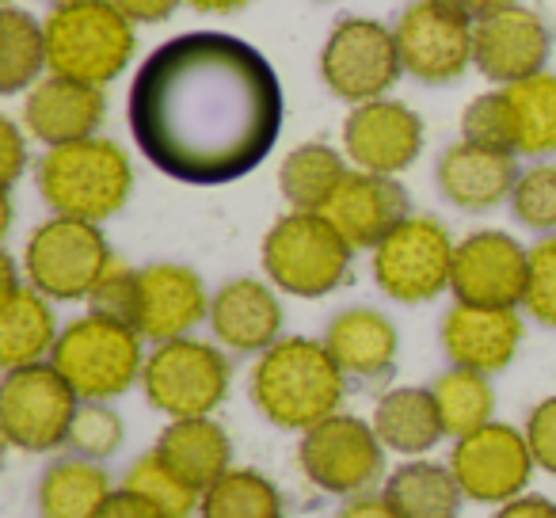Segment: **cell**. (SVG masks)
I'll return each mask as SVG.
<instances>
[{
    "label": "cell",
    "mask_w": 556,
    "mask_h": 518,
    "mask_svg": "<svg viewBox=\"0 0 556 518\" xmlns=\"http://www.w3.org/2000/svg\"><path fill=\"white\" fill-rule=\"evenodd\" d=\"M343 378L348 374L340 370L325 340L290 336L255 358L252 401L275 427L305 434L340 412Z\"/></svg>",
    "instance_id": "cell-2"
},
{
    "label": "cell",
    "mask_w": 556,
    "mask_h": 518,
    "mask_svg": "<svg viewBox=\"0 0 556 518\" xmlns=\"http://www.w3.org/2000/svg\"><path fill=\"white\" fill-rule=\"evenodd\" d=\"M184 4H191L194 12H237L248 0H184Z\"/></svg>",
    "instance_id": "cell-48"
},
{
    "label": "cell",
    "mask_w": 556,
    "mask_h": 518,
    "mask_svg": "<svg viewBox=\"0 0 556 518\" xmlns=\"http://www.w3.org/2000/svg\"><path fill=\"white\" fill-rule=\"evenodd\" d=\"M50 363L77 389L80 401H111L123 396L146 370L141 332L123 320L88 313L62 328Z\"/></svg>",
    "instance_id": "cell-6"
},
{
    "label": "cell",
    "mask_w": 556,
    "mask_h": 518,
    "mask_svg": "<svg viewBox=\"0 0 556 518\" xmlns=\"http://www.w3.org/2000/svg\"><path fill=\"white\" fill-rule=\"evenodd\" d=\"M515 126V153L553 156L556 153V73H538L518 85H503Z\"/></svg>",
    "instance_id": "cell-31"
},
{
    "label": "cell",
    "mask_w": 556,
    "mask_h": 518,
    "mask_svg": "<svg viewBox=\"0 0 556 518\" xmlns=\"http://www.w3.org/2000/svg\"><path fill=\"white\" fill-rule=\"evenodd\" d=\"M393 31L404 73L424 85H454L472 65L477 16H469L457 0H412Z\"/></svg>",
    "instance_id": "cell-12"
},
{
    "label": "cell",
    "mask_w": 556,
    "mask_h": 518,
    "mask_svg": "<svg viewBox=\"0 0 556 518\" xmlns=\"http://www.w3.org/2000/svg\"><path fill=\"white\" fill-rule=\"evenodd\" d=\"M108 115V96L103 88L85 85L70 77H42L24 100V126L35 141L47 149L73 146V141L96 138Z\"/></svg>",
    "instance_id": "cell-20"
},
{
    "label": "cell",
    "mask_w": 556,
    "mask_h": 518,
    "mask_svg": "<svg viewBox=\"0 0 556 518\" xmlns=\"http://www.w3.org/2000/svg\"><path fill=\"white\" fill-rule=\"evenodd\" d=\"M100 518H164V515H161V510H156L149 500H141L138 492L123 488V492L111 495L108 507L100 510Z\"/></svg>",
    "instance_id": "cell-44"
},
{
    "label": "cell",
    "mask_w": 556,
    "mask_h": 518,
    "mask_svg": "<svg viewBox=\"0 0 556 518\" xmlns=\"http://www.w3.org/2000/svg\"><path fill=\"white\" fill-rule=\"evenodd\" d=\"M515 156L518 153L454 141L439 156V168H434L442 199L454 202L457 210H469V214H484V210L500 206L503 199H510L518 176H522Z\"/></svg>",
    "instance_id": "cell-22"
},
{
    "label": "cell",
    "mask_w": 556,
    "mask_h": 518,
    "mask_svg": "<svg viewBox=\"0 0 556 518\" xmlns=\"http://www.w3.org/2000/svg\"><path fill=\"white\" fill-rule=\"evenodd\" d=\"M202 518H282V495L263 472L229 469L202 492Z\"/></svg>",
    "instance_id": "cell-34"
},
{
    "label": "cell",
    "mask_w": 556,
    "mask_h": 518,
    "mask_svg": "<svg viewBox=\"0 0 556 518\" xmlns=\"http://www.w3.org/2000/svg\"><path fill=\"white\" fill-rule=\"evenodd\" d=\"M320 214L343 232V240L355 252L358 248H370L374 252L404 217H412V202L408 191L396 184V176L351 168Z\"/></svg>",
    "instance_id": "cell-19"
},
{
    "label": "cell",
    "mask_w": 556,
    "mask_h": 518,
    "mask_svg": "<svg viewBox=\"0 0 556 518\" xmlns=\"http://www.w3.org/2000/svg\"><path fill=\"white\" fill-rule=\"evenodd\" d=\"M462 141L484 149H503V153H515V126H510V111H507V96L503 88L484 92L465 108L462 115Z\"/></svg>",
    "instance_id": "cell-37"
},
{
    "label": "cell",
    "mask_w": 556,
    "mask_h": 518,
    "mask_svg": "<svg viewBox=\"0 0 556 518\" xmlns=\"http://www.w3.org/2000/svg\"><path fill=\"white\" fill-rule=\"evenodd\" d=\"M325 348L351 378H386L396 363V351H401V336L386 313L355 305V309H343L340 317L328 320Z\"/></svg>",
    "instance_id": "cell-24"
},
{
    "label": "cell",
    "mask_w": 556,
    "mask_h": 518,
    "mask_svg": "<svg viewBox=\"0 0 556 518\" xmlns=\"http://www.w3.org/2000/svg\"><path fill=\"white\" fill-rule=\"evenodd\" d=\"M495 518H556V503L541 500V495H518V500L503 503Z\"/></svg>",
    "instance_id": "cell-45"
},
{
    "label": "cell",
    "mask_w": 556,
    "mask_h": 518,
    "mask_svg": "<svg viewBox=\"0 0 556 518\" xmlns=\"http://www.w3.org/2000/svg\"><path fill=\"white\" fill-rule=\"evenodd\" d=\"M336 518H401V515H396L386 495H358V500H351Z\"/></svg>",
    "instance_id": "cell-46"
},
{
    "label": "cell",
    "mask_w": 556,
    "mask_h": 518,
    "mask_svg": "<svg viewBox=\"0 0 556 518\" xmlns=\"http://www.w3.org/2000/svg\"><path fill=\"white\" fill-rule=\"evenodd\" d=\"M27 168V141L12 118H0V172H4V187H16V179Z\"/></svg>",
    "instance_id": "cell-42"
},
{
    "label": "cell",
    "mask_w": 556,
    "mask_h": 518,
    "mask_svg": "<svg viewBox=\"0 0 556 518\" xmlns=\"http://www.w3.org/2000/svg\"><path fill=\"white\" fill-rule=\"evenodd\" d=\"M386 500L401 518H457L465 492L454 469L434 462H412L386 480Z\"/></svg>",
    "instance_id": "cell-29"
},
{
    "label": "cell",
    "mask_w": 556,
    "mask_h": 518,
    "mask_svg": "<svg viewBox=\"0 0 556 518\" xmlns=\"http://www.w3.org/2000/svg\"><path fill=\"white\" fill-rule=\"evenodd\" d=\"M355 248L325 214L290 210L263 237V271L275 290L294 298H325L348 282Z\"/></svg>",
    "instance_id": "cell-5"
},
{
    "label": "cell",
    "mask_w": 556,
    "mask_h": 518,
    "mask_svg": "<svg viewBox=\"0 0 556 518\" xmlns=\"http://www.w3.org/2000/svg\"><path fill=\"white\" fill-rule=\"evenodd\" d=\"M401 73L404 62L401 47H396V31L381 20H340L320 47V77H325L328 92L351 108L386 100L389 88L401 80Z\"/></svg>",
    "instance_id": "cell-11"
},
{
    "label": "cell",
    "mask_w": 556,
    "mask_h": 518,
    "mask_svg": "<svg viewBox=\"0 0 556 518\" xmlns=\"http://www.w3.org/2000/svg\"><path fill=\"white\" fill-rule=\"evenodd\" d=\"M522 348V317L518 309H488V305L454 302L442 317V351L454 366L477 374H500Z\"/></svg>",
    "instance_id": "cell-21"
},
{
    "label": "cell",
    "mask_w": 556,
    "mask_h": 518,
    "mask_svg": "<svg viewBox=\"0 0 556 518\" xmlns=\"http://www.w3.org/2000/svg\"><path fill=\"white\" fill-rule=\"evenodd\" d=\"M526 275H530V248H522L503 229H477L457 244L450 290L465 305L518 309L526 298Z\"/></svg>",
    "instance_id": "cell-14"
},
{
    "label": "cell",
    "mask_w": 556,
    "mask_h": 518,
    "mask_svg": "<svg viewBox=\"0 0 556 518\" xmlns=\"http://www.w3.org/2000/svg\"><path fill=\"white\" fill-rule=\"evenodd\" d=\"M548 54H553V35H548L545 20L526 4L477 20L472 65L480 70V77L495 80L500 88L545 73Z\"/></svg>",
    "instance_id": "cell-16"
},
{
    "label": "cell",
    "mask_w": 556,
    "mask_h": 518,
    "mask_svg": "<svg viewBox=\"0 0 556 518\" xmlns=\"http://www.w3.org/2000/svg\"><path fill=\"white\" fill-rule=\"evenodd\" d=\"M533 450L526 434H518L507 424H488L472 431L469 439H457L450 454L457 484L477 503H510L518 500L533 472Z\"/></svg>",
    "instance_id": "cell-15"
},
{
    "label": "cell",
    "mask_w": 556,
    "mask_h": 518,
    "mask_svg": "<svg viewBox=\"0 0 556 518\" xmlns=\"http://www.w3.org/2000/svg\"><path fill=\"white\" fill-rule=\"evenodd\" d=\"M302 472L328 495H363L386 469V446H381L374 424L358 416H328L313 431L302 434L298 446Z\"/></svg>",
    "instance_id": "cell-13"
},
{
    "label": "cell",
    "mask_w": 556,
    "mask_h": 518,
    "mask_svg": "<svg viewBox=\"0 0 556 518\" xmlns=\"http://www.w3.org/2000/svg\"><path fill=\"white\" fill-rule=\"evenodd\" d=\"M469 16H492V12H500V9H515V4H522V0H457Z\"/></svg>",
    "instance_id": "cell-47"
},
{
    "label": "cell",
    "mask_w": 556,
    "mask_h": 518,
    "mask_svg": "<svg viewBox=\"0 0 556 518\" xmlns=\"http://www.w3.org/2000/svg\"><path fill=\"white\" fill-rule=\"evenodd\" d=\"M58 336L62 332H58L50 298L35 287H24L9 302H0V363L9 370L35 366L47 355H54Z\"/></svg>",
    "instance_id": "cell-27"
},
{
    "label": "cell",
    "mask_w": 556,
    "mask_h": 518,
    "mask_svg": "<svg viewBox=\"0 0 556 518\" xmlns=\"http://www.w3.org/2000/svg\"><path fill=\"white\" fill-rule=\"evenodd\" d=\"M424 149V123L401 100H370L343 118V156L355 168L396 176L412 168Z\"/></svg>",
    "instance_id": "cell-17"
},
{
    "label": "cell",
    "mask_w": 556,
    "mask_h": 518,
    "mask_svg": "<svg viewBox=\"0 0 556 518\" xmlns=\"http://www.w3.org/2000/svg\"><path fill=\"white\" fill-rule=\"evenodd\" d=\"M454 237L431 214H412L374 248V279L393 302H434L454 279Z\"/></svg>",
    "instance_id": "cell-8"
},
{
    "label": "cell",
    "mask_w": 556,
    "mask_h": 518,
    "mask_svg": "<svg viewBox=\"0 0 556 518\" xmlns=\"http://www.w3.org/2000/svg\"><path fill=\"white\" fill-rule=\"evenodd\" d=\"M156 454L172 465L184 480H191L199 492H206L210 484L229 472L232 462V442L225 434L222 424H214L210 416L194 419H172L156 439Z\"/></svg>",
    "instance_id": "cell-25"
},
{
    "label": "cell",
    "mask_w": 556,
    "mask_h": 518,
    "mask_svg": "<svg viewBox=\"0 0 556 518\" xmlns=\"http://www.w3.org/2000/svg\"><path fill=\"white\" fill-rule=\"evenodd\" d=\"M47 65V31L31 12L4 4L0 12V92H31Z\"/></svg>",
    "instance_id": "cell-32"
},
{
    "label": "cell",
    "mask_w": 556,
    "mask_h": 518,
    "mask_svg": "<svg viewBox=\"0 0 556 518\" xmlns=\"http://www.w3.org/2000/svg\"><path fill=\"white\" fill-rule=\"evenodd\" d=\"M229 358L214 343L191 340V336L156 343V351L146 358V370H141L146 401L172 419L210 416L229 396Z\"/></svg>",
    "instance_id": "cell-10"
},
{
    "label": "cell",
    "mask_w": 556,
    "mask_h": 518,
    "mask_svg": "<svg viewBox=\"0 0 556 518\" xmlns=\"http://www.w3.org/2000/svg\"><path fill=\"white\" fill-rule=\"evenodd\" d=\"M374 431H378L381 446L396 450V454H427L434 442L446 434L439 416V404H434L431 389L419 386H401L389 389L378 404H374Z\"/></svg>",
    "instance_id": "cell-26"
},
{
    "label": "cell",
    "mask_w": 556,
    "mask_h": 518,
    "mask_svg": "<svg viewBox=\"0 0 556 518\" xmlns=\"http://www.w3.org/2000/svg\"><path fill=\"white\" fill-rule=\"evenodd\" d=\"M348 172L351 168L343 164V153H336L325 141H309V146H298L282 156V164H278V191L294 210L320 214Z\"/></svg>",
    "instance_id": "cell-30"
},
{
    "label": "cell",
    "mask_w": 556,
    "mask_h": 518,
    "mask_svg": "<svg viewBox=\"0 0 556 518\" xmlns=\"http://www.w3.org/2000/svg\"><path fill=\"white\" fill-rule=\"evenodd\" d=\"M431 393H434V404H439L442 427H446L450 439H469L472 431L492 424L495 393H492L488 374L454 366V370H446L434 381Z\"/></svg>",
    "instance_id": "cell-33"
},
{
    "label": "cell",
    "mask_w": 556,
    "mask_h": 518,
    "mask_svg": "<svg viewBox=\"0 0 556 518\" xmlns=\"http://www.w3.org/2000/svg\"><path fill=\"white\" fill-rule=\"evenodd\" d=\"M510 214L538 232H556V164H533L510 191Z\"/></svg>",
    "instance_id": "cell-36"
},
{
    "label": "cell",
    "mask_w": 556,
    "mask_h": 518,
    "mask_svg": "<svg viewBox=\"0 0 556 518\" xmlns=\"http://www.w3.org/2000/svg\"><path fill=\"white\" fill-rule=\"evenodd\" d=\"M111 480L92 457H65L42 472L39 515L42 518H100L111 500Z\"/></svg>",
    "instance_id": "cell-28"
},
{
    "label": "cell",
    "mask_w": 556,
    "mask_h": 518,
    "mask_svg": "<svg viewBox=\"0 0 556 518\" xmlns=\"http://www.w3.org/2000/svg\"><path fill=\"white\" fill-rule=\"evenodd\" d=\"M126 439V427L118 419L115 408H108L103 401H80L77 419H73L70 431V446L80 457H111Z\"/></svg>",
    "instance_id": "cell-38"
},
{
    "label": "cell",
    "mask_w": 556,
    "mask_h": 518,
    "mask_svg": "<svg viewBox=\"0 0 556 518\" xmlns=\"http://www.w3.org/2000/svg\"><path fill=\"white\" fill-rule=\"evenodd\" d=\"M126 488L138 492L141 500L153 503L164 518H191L194 510L202 507L199 488H194L191 480L179 477V472L172 469L156 450L141 454L138 462L130 465V472H126Z\"/></svg>",
    "instance_id": "cell-35"
},
{
    "label": "cell",
    "mask_w": 556,
    "mask_h": 518,
    "mask_svg": "<svg viewBox=\"0 0 556 518\" xmlns=\"http://www.w3.org/2000/svg\"><path fill=\"white\" fill-rule=\"evenodd\" d=\"M526 442L533 450V462L556 477V396H545L526 419Z\"/></svg>",
    "instance_id": "cell-41"
},
{
    "label": "cell",
    "mask_w": 556,
    "mask_h": 518,
    "mask_svg": "<svg viewBox=\"0 0 556 518\" xmlns=\"http://www.w3.org/2000/svg\"><path fill=\"white\" fill-rule=\"evenodd\" d=\"M210 328H214V340L229 351L263 355L267 348H275L282 332V302L267 282L232 279L210 302Z\"/></svg>",
    "instance_id": "cell-23"
},
{
    "label": "cell",
    "mask_w": 556,
    "mask_h": 518,
    "mask_svg": "<svg viewBox=\"0 0 556 518\" xmlns=\"http://www.w3.org/2000/svg\"><path fill=\"white\" fill-rule=\"evenodd\" d=\"M111 260L115 255L100 225L54 214L27 237L24 275L27 287L47 294L50 302H88Z\"/></svg>",
    "instance_id": "cell-7"
},
{
    "label": "cell",
    "mask_w": 556,
    "mask_h": 518,
    "mask_svg": "<svg viewBox=\"0 0 556 518\" xmlns=\"http://www.w3.org/2000/svg\"><path fill=\"white\" fill-rule=\"evenodd\" d=\"M206 282L199 271L184 264H153L138 271V309H134V328L141 340H184L191 328L210 320Z\"/></svg>",
    "instance_id": "cell-18"
},
{
    "label": "cell",
    "mask_w": 556,
    "mask_h": 518,
    "mask_svg": "<svg viewBox=\"0 0 556 518\" xmlns=\"http://www.w3.org/2000/svg\"><path fill=\"white\" fill-rule=\"evenodd\" d=\"M4 4H12V0H4Z\"/></svg>",
    "instance_id": "cell-50"
},
{
    "label": "cell",
    "mask_w": 556,
    "mask_h": 518,
    "mask_svg": "<svg viewBox=\"0 0 556 518\" xmlns=\"http://www.w3.org/2000/svg\"><path fill=\"white\" fill-rule=\"evenodd\" d=\"M126 118L164 176L194 187L232 184L260 168L282 134V80L237 35L187 31L138 65Z\"/></svg>",
    "instance_id": "cell-1"
},
{
    "label": "cell",
    "mask_w": 556,
    "mask_h": 518,
    "mask_svg": "<svg viewBox=\"0 0 556 518\" xmlns=\"http://www.w3.org/2000/svg\"><path fill=\"white\" fill-rule=\"evenodd\" d=\"M130 24H164L168 16H176V9L184 0H111Z\"/></svg>",
    "instance_id": "cell-43"
},
{
    "label": "cell",
    "mask_w": 556,
    "mask_h": 518,
    "mask_svg": "<svg viewBox=\"0 0 556 518\" xmlns=\"http://www.w3.org/2000/svg\"><path fill=\"white\" fill-rule=\"evenodd\" d=\"M39 191L54 214L100 225L130 202L134 164L108 138L58 146L39 161Z\"/></svg>",
    "instance_id": "cell-4"
},
{
    "label": "cell",
    "mask_w": 556,
    "mask_h": 518,
    "mask_svg": "<svg viewBox=\"0 0 556 518\" xmlns=\"http://www.w3.org/2000/svg\"><path fill=\"white\" fill-rule=\"evenodd\" d=\"M92 313L111 320H123V325L134 328V309H138V271L123 260H111V267L103 271L100 287L88 298Z\"/></svg>",
    "instance_id": "cell-40"
},
{
    "label": "cell",
    "mask_w": 556,
    "mask_h": 518,
    "mask_svg": "<svg viewBox=\"0 0 556 518\" xmlns=\"http://www.w3.org/2000/svg\"><path fill=\"white\" fill-rule=\"evenodd\" d=\"M47 4H70V0H47Z\"/></svg>",
    "instance_id": "cell-49"
},
{
    "label": "cell",
    "mask_w": 556,
    "mask_h": 518,
    "mask_svg": "<svg viewBox=\"0 0 556 518\" xmlns=\"http://www.w3.org/2000/svg\"><path fill=\"white\" fill-rule=\"evenodd\" d=\"M80 396L54 363L16 366L0 386V431L16 450L47 454L70 442Z\"/></svg>",
    "instance_id": "cell-9"
},
{
    "label": "cell",
    "mask_w": 556,
    "mask_h": 518,
    "mask_svg": "<svg viewBox=\"0 0 556 518\" xmlns=\"http://www.w3.org/2000/svg\"><path fill=\"white\" fill-rule=\"evenodd\" d=\"M522 309L533 320L556 328V237H545L530 248V275H526Z\"/></svg>",
    "instance_id": "cell-39"
},
{
    "label": "cell",
    "mask_w": 556,
    "mask_h": 518,
    "mask_svg": "<svg viewBox=\"0 0 556 518\" xmlns=\"http://www.w3.org/2000/svg\"><path fill=\"white\" fill-rule=\"evenodd\" d=\"M134 27L138 24H130L111 0L54 4L50 16L42 20L50 73L108 88L130 65L134 50H138Z\"/></svg>",
    "instance_id": "cell-3"
}]
</instances>
